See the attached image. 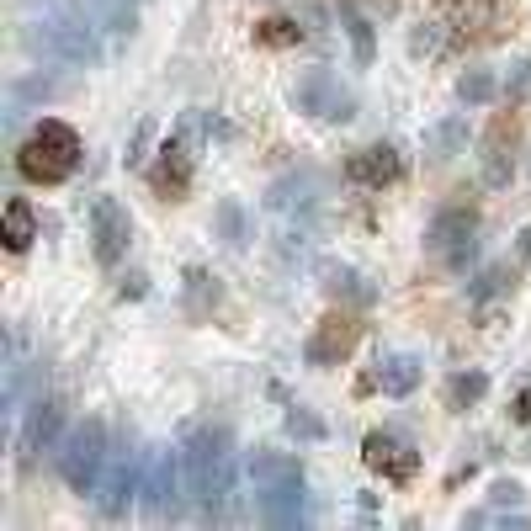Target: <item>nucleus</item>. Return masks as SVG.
Masks as SVG:
<instances>
[{"label":"nucleus","mask_w":531,"mask_h":531,"mask_svg":"<svg viewBox=\"0 0 531 531\" xmlns=\"http://www.w3.org/2000/svg\"><path fill=\"white\" fill-rule=\"evenodd\" d=\"M500 96H505V107H521V101L531 96V59H516V64H510Z\"/></svg>","instance_id":"nucleus-29"},{"label":"nucleus","mask_w":531,"mask_h":531,"mask_svg":"<svg viewBox=\"0 0 531 531\" xmlns=\"http://www.w3.org/2000/svg\"><path fill=\"white\" fill-rule=\"evenodd\" d=\"M500 287H505V271H500V266H489L484 277H478V282L468 287V298H473V303H489L494 293H500Z\"/></svg>","instance_id":"nucleus-32"},{"label":"nucleus","mask_w":531,"mask_h":531,"mask_svg":"<svg viewBox=\"0 0 531 531\" xmlns=\"http://www.w3.org/2000/svg\"><path fill=\"white\" fill-rule=\"evenodd\" d=\"M510 11H516V0H441V16L457 27V32H500L510 22Z\"/></svg>","instance_id":"nucleus-13"},{"label":"nucleus","mask_w":531,"mask_h":531,"mask_svg":"<svg viewBox=\"0 0 531 531\" xmlns=\"http://www.w3.org/2000/svg\"><path fill=\"white\" fill-rule=\"evenodd\" d=\"M362 457H367L372 473L388 478V484H409V478L420 473V452L409 447L404 436H393V431H372V436L362 441Z\"/></svg>","instance_id":"nucleus-11"},{"label":"nucleus","mask_w":531,"mask_h":531,"mask_svg":"<svg viewBox=\"0 0 531 531\" xmlns=\"http://www.w3.org/2000/svg\"><path fill=\"white\" fill-rule=\"evenodd\" d=\"M516 107L494 117V128L484 133V186H510V170H516Z\"/></svg>","instance_id":"nucleus-12"},{"label":"nucleus","mask_w":531,"mask_h":531,"mask_svg":"<svg viewBox=\"0 0 531 531\" xmlns=\"http://www.w3.org/2000/svg\"><path fill=\"white\" fill-rule=\"evenodd\" d=\"M510 420L531 425V388H521V393H516V409H510Z\"/></svg>","instance_id":"nucleus-34"},{"label":"nucleus","mask_w":531,"mask_h":531,"mask_svg":"<svg viewBox=\"0 0 531 531\" xmlns=\"http://www.w3.org/2000/svg\"><path fill=\"white\" fill-rule=\"evenodd\" d=\"M27 43L32 48H43L48 59H59V64H101V27L85 16L75 0H48V11L43 16H32L27 22Z\"/></svg>","instance_id":"nucleus-2"},{"label":"nucleus","mask_w":531,"mask_h":531,"mask_svg":"<svg viewBox=\"0 0 531 531\" xmlns=\"http://www.w3.org/2000/svg\"><path fill=\"white\" fill-rule=\"evenodd\" d=\"M346 38L356 48V64H372V54H378V38H372V22L362 11H346Z\"/></svg>","instance_id":"nucleus-28"},{"label":"nucleus","mask_w":531,"mask_h":531,"mask_svg":"<svg viewBox=\"0 0 531 531\" xmlns=\"http://www.w3.org/2000/svg\"><path fill=\"white\" fill-rule=\"evenodd\" d=\"M80 154H85L80 133L70 123H59V117H43V123L32 128V139L16 149V170L38 186H59L80 170Z\"/></svg>","instance_id":"nucleus-3"},{"label":"nucleus","mask_w":531,"mask_h":531,"mask_svg":"<svg viewBox=\"0 0 531 531\" xmlns=\"http://www.w3.org/2000/svg\"><path fill=\"white\" fill-rule=\"evenodd\" d=\"M383 6H388V0H383Z\"/></svg>","instance_id":"nucleus-38"},{"label":"nucleus","mask_w":531,"mask_h":531,"mask_svg":"<svg viewBox=\"0 0 531 531\" xmlns=\"http://www.w3.org/2000/svg\"><path fill=\"white\" fill-rule=\"evenodd\" d=\"M457 43V27L441 16V22H420L415 32H409V54H420V59H441L447 48Z\"/></svg>","instance_id":"nucleus-23"},{"label":"nucleus","mask_w":531,"mask_h":531,"mask_svg":"<svg viewBox=\"0 0 531 531\" xmlns=\"http://www.w3.org/2000/svg\"><path fill=\"white\" fill-rule=\"evenodd\" d=\"M255 505L271 526H303L308 510H303V478L298 484H271V489H255Z\"/></svg>","instance_id":"nucleus-17"},{"label":"nucleus","mask_w":531,"mask_h":531,"mask_svg":"<svg viewBox=\"0 0 531 531\" xmlns=\"http://www.w3.org/2000/svg\"><path fill=\"white\" fill-rule=\"evenodd\" d=\"M516 261H521V266H531V224H526V229H521V239H516Z\"/></svg>","instance_id":"nucleus-35"},{"label":"nucleus","mask_w":531,"mask_h":531,"mask_svg":"<svg viewBox=\"0 0 531 531\" xmlns=\"http://www.w3.org/2000/svg\"><path fill=\"white\" fill-rule=\"evenodd\" d=\"M484 393H489V378H484V372H457V378L447 383V409H457V415H462V409H473L478 399H484Z\"/></svg>","instance_id":"nucleus-26"},{"label":"nucleus","mask_w":531,"mask_h":531,"mask_svg":"<svg viewBox=\"0 0 531 531\" xmlns=\"http://www.w3.org/2000/svg\"><path fill=\"white\" fill-rule=\"evenodd\" d=\"M123 298H144V277H128L123 282Z\"/></svg>","instance_id":"nucleus-36"},{"label":"nucleus","mask_w":531,"mask_h":531,"mask_svg":"<svg viewBox=\"0 0 531 531\" xmlns=\"http://www.w3.org/2000/svg\"><path fill=\"white\" fill-rule=\"evenodd\" d=\"M250 478H255V489H271V484H298L303 468H298V457H287V452L255 447V452H250Z\"/></svg>","instance_id":"nucleus-20"},{"label":"nucleus","mask_w":531,"mask_h":531,"mask_svg":"<svg viewBox=\"0 0 531 531\" xmlns=\"http://www.w3.org/2000/svg\"><path fill=\"white\" fill-rule=\"evenodd\" d=\"M462 144H468V123H462V117H441V123H431V133H425V154H431V160H452V154H462Z\"/></svg>","instance_id":"nucleus-24"},{"label":"nucleus","mask_w":531,"mask_h":531,"mask_svg":"<svg viewBox=\"0 0 531 531\" xmlns=\"http://www.w3.org/2000/svg\"><path fill=\"white\" fill-rule=\"evenodd\" d=\"M75 6L112 38H133V27H139V0H75Z\"/></svg>","instance_id":"nucleus-18"},{"label":"nucleus","mask_w":531,"mask_h":531,"mask_svg":"<svg viewBox=\"0 0 531 531\" xmlns=\"http://www.w3.org/2000/svg\"><path fill=\"white\" fill-rule=\"evenodd\" d=\"M255 43L261 48H298L303 27L293 22V16H266V22H255Z\"/></svg>","instance_id":"nucleus-25"},{"label":"nucleus","mask_w":531,"mask_h":531,"mask_svg":"<svg viewBox=\"0 0 531 531\" xmlns=\"http://www.w3.org/2000/svg\"><path fill=\"white\" fill-rule=\"evenodd\" d=\"M399 170H404V160L393 144H367L346 160V176L356 186H388V181H399Z\"/></svg>","instance_id":"nucleus-14"},{"label":"nucleus","mask_w":531,"mask_h":531,"mask_svg":"<svg viewBox=\"0 0 531 531\" xmlns=\"http://www.w3.org/2000/svg\"><path fill=\"white\" fill-rule=\"evenodd\" d=\"M59 441H64V404H59V399H43L38 409H32V420H27L22 452H27V462H32L38 452H59Z\"/></svg>","instance_id":"nucleus-16"},{"label":"nucleus","mask_w":531,"mask_h":531,"mask_svg":"<svg viewBox=\"0 0 531 531\" xmlns=\"http://www.w3.org/2000/svg\"><path fill=\"white\" fill-rule=\"evenodd\" d=\"M425 378V367H420V356H404V351H393V356H378V388L393 393V399H404V393H415Z\"/></svg>","instance_id":"nucleus-19"},{"label":"nucleus","mask_w":531,"mask_h":531,"mask_svg":"<svg viewBox=\"0 0 531 531\" xmlns=\"http://www.w3.org/2000/svg\"><path fill=\"white\" fill-rule=\"evenodd\" d=\"M293 107L308 112V117H324V123H346V117L356 112V101L330 70H308L293 85Z\"/></svg>","instance_id":"nucleus-8"},{"label":"nucleus","mask_w":531,"mask_h":531,"mask_svg":"<svg viewBox=\"0 0 531 531\" xmlns=\"http://www.w3.org/2000/svg\"><path fill=\"white\" fill-rule=\"evenodd\" d=\"M133 494H144V468H139V457H133L128 447H112L107 468H101V484H96V510L107 521H123Z\"/></svg>","instance_id":"nucleus-7"},{"label":"nucleus","mask_w":531,"mask_h":531,"mask_svg":"<svg viewBox=\"0 0 531 531\" xmlns=\"http://www.w3.org/2000/svg\"><path fill=\"white\" fill-rule=\"evenodd\" d=\"M0 239H6V250L22 255L32 239H38V213H32L27 197H11L6 202V218H0Z\"/></svg>","instance_id":"nucleus-21"},{"label":"nucleus","mask_w":531,"mask_h":531,"mask_svg":"<svg viewBox=\"0 0 531 531\" xmlns=\"http://www.w3.org/2000/svg\"><path fill=\"white\" fill-rule=\"evenodd\" d=\"M186 478H192V494L202 500L208 516H218L229 500H234V484H239V452L229 431H218V425H197L192 436H186Z\"/></svg>","instance_id":"nucleus-1"},{"label":"nucleus","mask_w":531,"mask_h":531,"mask_svg":"<svg viewBox=\"0 0 531 531\" xmlns=\"http://www.w3.org/2000/svg\"><path fill=\"white\" fill-rule=\"evenodd\" d=\"M287 431H293V436H303V441H324V425L314 420V415H308V409H287Z\"/></svg>","instance_id":"nucleus-31"},{"label":"nucleus","mask_w":531,"mask_h":531,"mask_svg":"<svg viewBox=\"0 0 531 531\" xmlns=\"http://www.w3.org/2000/svg\"><path fill=\"white\" fill-rule=\"evenodd\" d=\"M526 457H531V441H526Z\"/></svg>","instance_id":"nucleus-37"},{"label":"nucleus","mask_w":531,"mask_h":531,"mask_svg":"<svg viewBox=\"0 0 531 531\" xmlns=\"http://www.w3.org/2000/svg\"><path fill=\"white\" fill-rule=\"evenodd\" d=\"M489 500H494V505H521V484H494Z\"/></svg>","instance_id":"nucleus-33"},{"label":"nucleus","mask_w":531,"mask_h":531,"mask_svg":"<svg viewBox=\"0 0 531 531\" xmlns=\"http://www.w3.org/2000/svg\"><path fill=\"white\" fill-rule=\"evenodd\" d=\"M181 494H192L186 478V452L181 447H154L144 457V505L149 516H181Z\"/></svg>","instance_id":"nucleus-5"},{"label":"nucleus","mask_w":531,"mask_h":531,"mask_svg":"<svg viewBox=\"0 0 531 531\" xmlns=\"http://www.w3.org/2000/svg\"><path fill=\"white\" fill-rule=\"evenodd\" d=\"M128 239H133V218L117 197H96L91 202V250L101 266H117L128 255Z\"/></svg>","instance_id":"nucleus-9"},{"label":"nucleus","mask_w":531,"mask_h":531,"mask_svg":"<svg viewBox=\"0 0 531 531\" xmlns=\"http://www.w3.org/2000/svg\"><path fill=\"white\" fill-rule=\"evenodd\" d=\"M149 181H154V192H160L165 202H181L186 192H192V154H186L181 139H170L160 149V165H154Z\"/></svg>","instance_id":"nucleus-15"},{"label":"nucleus","mask_w":531,"mask_h":531,"mask_svg":"<svg viewBox=\"0 0 531 531\" xmlns=\"http://www.w3.org/2000/svg\"><path fill=\"white\" fill-rule=\"evenodd\" d=\"M356 340H362V324H356V314L340 308V314H324L319 319V330L308 335L303 356H308V367H340L356 351Z\"/></svg>","instance_id":"nucleus-10"},{"label":"nucleus","mask_w":531,"mask_h":531,"mask_svg":"<svg viewBox=\"0 0 531 531\" xmlns=\"http://www.w3.org/2000/svg\"><path fill=\"white\" fill-rule=\"evenodd\" d=\"M107 457H112V441H107V425H101V420H75L70 436H64L59 452H54L59 478H64L75 494H96Z\"/></svg>","instance_id":"nucleus-4"},{"label":"nucleus","mask_w":531,"mask_h":531,"mask_svg":"<svg viewBox=\"0 0 531 531\" xmlns=\"http://www.w3.org/2000/svg\"><path fill=\"white\" fill-rule=\"evenodd\" d=\"M324 293H330L335 303H356V308H367L372 298H378L367 287L362 271H351V266H330V271H324Z\"/></svg>","instance_id":"nucleus-22"},{"label":"nucleus","mask_w":531,"mask_h":531,"mask_svg":"<svg viewBox=\"0 0 531 531\" xmlns=\"http://www.w3.org/2000/svg\"><path fill=\"white\" fill-rule=\"evenodd\" d=\"M425 250L447 271H462L478 250V213L473 208H441L431 218V229H425Z\"/></svg>","instance_id":"nucleus-6"},{"label":"nucleus","mask_w":531,"mask_h":531,"mask_svg":"<svg viewBox=\"0 0 531 531\" xmlns=\"http://www.w3.org/2000/svg\"><path fill=\"white\" fill-rule=\"evenodd\" d=\"M218 234H224L229 245H245V208H239L234 197L218 202Z\"/></svg>","instance_id":"nucleus-30"},{"label":"nucleus","mask_w":531,"mask_h":531,"mask_svg":"<svg viewBox=\"0 0 531 531\" xmlns=\"http://www.w3.org/2000/svg\"><path fill=\"white\" fill-rule=\"evenodd\" d=\"M500 96V80H494L489 70H468L457 80V101H468V107H484V101Z\"/></svg>","instance_id":"nucleus-27"}]
</instances>
